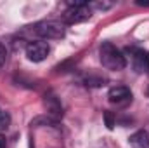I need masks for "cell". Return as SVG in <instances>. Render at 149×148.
<instances>
[{
    "instance_id": "cell-16",
    "label": "cell",
    "mask_w": 149,
    "mask_h": 148,
    "mask_svg": "<svg viewBox=\"0 0 149 148\" xmlns=\"http://www.w3.org/2000/svg\"><path fill=\"white\" fill-rule=\"evenodd\" d=\"M0 113H2V111H0Z\"/></svg>"
},
{
    "instance_id": "cell-4",
    "label": "cell",
    "mask_w": 149,
    "mask_h": 148,
    "mask_svg": "<svg viewBox=\"0 0 149 148\" xmlns=\"http://www.w3.org/2000/svg\"><path fill=\"white\" fill-rule=\"evenodd\" d=\"M50 52V47L47 42H42V40H35V42H30L26 45V56L30 61L33 63H40L43 61Z\"/></svg>"
},
{
    "instance_id": "cell-9",
    "label": "cell",
    "mask_w": 149,
    "mask_h": 148,
    "mask_svg": "<svg viewBox=\"0 0 149 148\" xmlns=\"http://www.w3.org/2000/svg\"><path fill=\"white\" fill-rule=\"evenodd\" d=\"M104 122H106V127L108 129H114V124H116V117L113 111H104Z\"/></svg>"
},
{
    "instance_id": "cell-13",
    "label": "cell",
    "mask_w": 149,
    "mask_h": 148,
    "mask_svg": "<svg viewBox=\"0 0 149 148\" xmlns=\"http://www.w3.org/2000/svg\"><path fill=\"white\" fill-rule=\"evenodd\" d=\"M94 7H97V9H108V7H111V4H101V2H95V4H92Z\"/></svg>"
},
{
    "instance_id": "cell-5",
    "label": "cell",
    "mask_w": 149,
    "mask_h": 148,
    "mask_svg": "<svg viewBox=\"0 0 149 148\" xmlns=\"http://www.w3.org/2000/svg\"><path fill=\"white\" fill-rule=\"evenodd\" d=\"M108 98H109V101L114 103V105H123V103H127V101L132 99V92L125 85H116V87H113L111 91H109Z\"/></svg>"
},
{
    "instance_id": "cell-8",
    "label": "cell",
    "mask_w": 149,
    "mask_h": 148,
    "mask_svg": "<svg viewBox=\"0 0 149 148\" xmlns=\"http://www.w3.org/2000/svg\"><path fill=\"white\" fill-rule=\"evenodd\" d=\"M45 105H47V110H49L50 115H54V117H61L63 115V108H61V105L57 103V99L54 96H49L45 99Z\"/></svg>"
},
{
    "instance_id": "cell-7",
    "label": "cell",
    "mask_w": 149,
    "mask_h": 148,
    "mask_svg": "<svg viewBox=\"0 0 149 148\" xmlns=\"http://www.w3.org/2000/svg\"><path fill=\"white\" fill-rule=\"evenodd\" d=\"M128 141L134 148H149V132L148 131H137L130 136Z\"/></svg>"
},
{
    "instance_id": "cell-14",
    "label": "cell",
    "mask_w": 149,
    "mask_h": 148,
    "mask_svg": "<svg viewBox=\"0 0 149 148\" xmlns=\"http://www.w3.org/2000/svg\"><path fill=\"white\" fill-rule=\"evenodd\" d=\"M0 148H7V140H5V136H2V134H0Z\"/></svg>"
},
{
    "instance_id": "cell-10",
    "label": "cell",
    "mask_w": 149,
    "mask_h": 148,
    "mask_svg": "<svg viewBox=\"0 0 149 148\" xmlns=\"http://www.w3.org/2000/svg\"><path fill=\"white\" fill-rule=\"evenodd\" d=\"M9 122H10V117H9V113L2 111V113H0V131H2V129H5V127L9 125Z\"/></svg>"
},
{
    "instance_id": "cell-1",
    "label": "cell",
    "mask_w": 149,
    "mask_h": 148,
    "mask_svg": "<svg viewBox=\"0 0 149 148\" xmlns=\"http://www.w3.org/2000/svg\"><path fill=\"white\" fill-rule=\"evenodd\" d=\"M99 54H101V63H102V66L108 68V70L120 72V70H123V68L127 66L125 56L121 54V51H120L116 45H113L111 42H104V44L101 45Z\"/></svg>"
},
{
    "instance_id": "cell-2",
    "label": "cell",
    "mask_w": 149,
    "mask_h": 148,
    "mask_svg": "<svg viewBox=\"0 0 149 148\" xmlns=\"http://www.w3.org/2000/svg\"><path fill=\"white\" fill-rule=\"evenodd\" d=\"M35 33L42 38H61L64 37L66 28L61 21H40L35 25Z\"/></svg>"
},
{
    "instance_id": "cell-12",
    "label": "cell",
    "mask_w": 149,
    "mask_h": 148,
    "mask_svg": "<svg viewBox=\"0 0 149 148\" xmlns=\"http://www.w3.org/2000/svg\"><path fill=\"white\" fill-rule=\"evenodd\" d=\"M5 59H7V49L3 47V44L0 42V66L5 63Z\"/></svg>"
},
{
    "instance_id": "cell-6",
    "label": "cell",
    "mask_w": 149,
    "mask_h": 148,
    "mask_svg": "<svg viewBox=\"0 0 149 148\" xmlns=\"http://www.w3.org/2000/svg\"><path fill=\"white\" fill-rule=\"evenodd\" d=\"M132 59H134V68L137 72H149V52L142 49H130Z\"/></svg>"
},
{
    "instance_id": "cell-11",
    "label": "cell",
    "mask_w": 149,
    "mask_h": 148,
    "mask_svg": "<svg viewBox=\"0 0 149 148\" xmlns=\"http://www.w3.org/2000/svg\"><path fill=\"white\" fill-rule=\"evenodd\" d=\"M87 85H101L104 82V78H99V77H87Z\"/></svg>"
},
{
    "instance_id": "cell-15",
    "label": "cell",
    "mask_w": 149,
    "mask_h": 148,
    "mask_svg": "<svg viewBox=\"0 0 149 148\" xmlns=\"http://www.w3.org/2000/svg\"><path fill=\"white\" fill-rule=\"evenodd\" d=\"M30 148H33V143H30Z\"/></svg>"
},
{
    "instance_id": "cell-3",
    "label": "cell",
    "mask_w": 149,
    "mask_h": 148,
    "mask_svg": "<svg viewBox=\"0 0 149 148\" xmlns=\"http://www.w3.org/2000/svg\"><path fill=\"white\" fill-rule=\"evenodd\" d=\"M92 11L87 5H70V9H66V12L63 14V21L66 25H76V23H83L87 19H90Z\"/></svg>"
}]
</instances>
